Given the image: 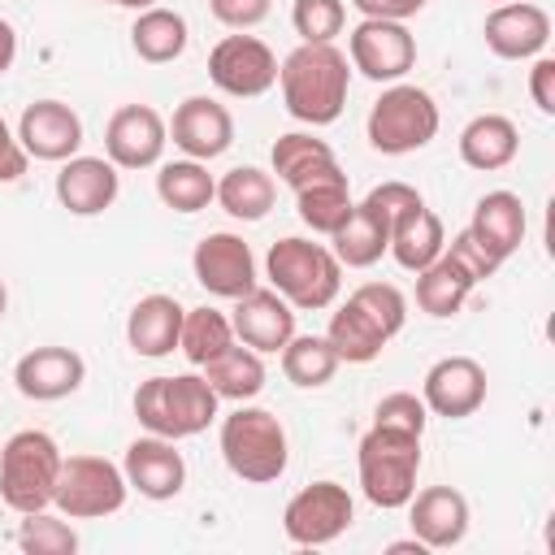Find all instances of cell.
<instances>
[{
  "label": "cell",
  "mask_w": 555,
  "mask_h": 555,
  "mask_svg": "<svg viewBox=\"0 0 555 555\" xmlns=\"http://www.w3.org/2000/svg\"><path fill=\"white\" fill-rule=\"evenodd\" d=\"M373 425H386V429H403V434H421V438H425L429 408H425V399L412 395V390H390V395H382V403L373 408Z\"/></svg>",
  "instance_id": "obj_41"
},
{
  "label": "cell",
  "mask_w": 555,
  "mask_h": 555,
  "mask_svg": "<svg viewBox=\"0 0 555 555\" xmlns=\"http://www.w3.org/2000/svg\"><path fill=\"white\" fill-rule=\"evenodd\" d=\"M4 312H9V286L0 282V321H4Z\"/></svg>",
  "instance_id": "obj_51"
},
{
  "label": "cell",
  "mask_w": 555,
  "mask_h": 555,
  "mask_svg": "<svg viewBox=\"0 0 555 555\" xmlns=\"http://www.w3.org/2000/svg\"><path fill=\"white\" fill-rule=\"evenodd\" d=\"M360 17H386V22H408L416 17L429 0H347Z\"/></svg>",
  "instance_id": "obj_47"
},
{
  "label": "cell",
  "mask_w": 555,
  "mask_h": 555,
  "mask_svg": "<svg viewBox=\"0 0 555 555\" xmlns=\"http://www.w3.org/2000/svg\"><path fill=\"white\" fill-rule=\"evenodd\" d=\"M100 4H117V0H100Z\"/></svg>",
  "instance_id": "obj_52"
},
{
  "label": "cell",
  "mask_w": 555,
  "mask_h": 555,
  "mask_svg": "<svg viewBox=\"0 0 555 555\" xmlns=\"http://www.w3.org/2000/svg\"><path fill=\"white\" fill-rule=\"evenodd\" d=\"M26 165H30V156L17 139V130H9V121L0 117V182H17L26 173Z\"/></svg>",
  "instance_id": "obj_46"
},
{
  "label": "cell",
  "mask_w": 555,
  "mask_h": 555,
  "mask_svg": "<svg viewBox=\"0 0 555 555\" xmlns=\"http://www.w3.org/2000/svg\"><path fill=\"white\" fill-rule=\"evenodd\" d=\"M473 286H477V278L442 247V256L416 273V308L425 317H438V321L455 317L464 308V299L473 295Z\"/></svg>",
  "instance_id": "obj_29"
},
{
  "label": "cell",
  "mask_w": 555,
  "mask_h": 555,
  "mask_svg": "<svg viewBox=\"0 0 555 555\" xmlns=\"http://www.w3.org/2000/svg\"><path fill=\"white\" fill-rule=\"evenodd\" d=\"M351 520H356V503H351L347 486L312 481L291 494V503L282 512V533L295 546H330L351 529Z\"/></svg>",
  "instance_id": "obj_9"
},
{
  "label": "cell",
  "mask_w": 555,
  "mask_h": 555,
  "mask_svg": "<svg viewBox=\"0 0 555 555\" xmlns=\"http://www.w3.org/2000/svg\"><path fill=\"white\" fill-rule=\"evenodd\" d=\"M121 473H126V486L139 490V494L152 499V503L178 499L182 486H186V460H182L178 442H173V438H160V434L134 438V442L126 447Z\"/></svg>",
  "instance_id": "obj_17"
},
{
  "label": "cell",
  "mask_w": 555,
  "mask_h": 555,
  "mask_svg": "<svg viewBox=\"0 0 555 555\" xmlns=\"http://www.w3.org/2000/svg\"><path fill=\"white\" fill-rule=\"evenodd\" d=\"M481 35L499 61H533L551 39V13L529 0H503L486 13Z\"/></svg>",
  "instance_id": "obj_14"
},
{
  "label": "cell",
  "mask_w": 555,
  "mask_h": 555,
  "mask_svg": "<svg viewBox=\"0 0 555 555\" xmlns=\"http://www.w3.org/2000/svg\"><path fill=\"white\" fill-rule=\"evenodd\" d=\"M169 139L182 156L191 160H217L221 152H230L234 143V117L221 100L212 95H186L178 108H173V121H169Z\"/></svg>",
  "instance_id": "obj_15"
},
{
  "label": "cell",
  "mask_w": 555,
  "mask_h": 555,
  "mask_svg": "<svg viewBox=\"0 0 555 555\" xmlns=\"http://www.w3.org/2000/svg\"><path fill=\"white\" fill-rule=\"evenodd\" d=\"M356 468H360V490L373 507L382 512L408 507L421 473V434L369 425V434L356 447Z\"/></svg>",
  "instance_id": "obj_5"
},
{
  "label": "cell",
  "mask_w": 555,
  "mask_h": 555,
  "mask_svg": "<svg viewBox=\"0 0 555 555\" xmlns=\"http://www.w3.org/2000/svg\"><path fill=\"white\" fill-rule=\"evenodd\" d=\"M156 195H160V204L173 208V212H199V208L212 204L217 178L208 173L204 160L182 156V160L160 165V173H156Z\"/></svg>",
  "instance_id": "obj_35"
},
{
  "label": "cell",
  "mask_w": 555,
  "mask_h": 555,
  "mask_svg": "<svg viewBox=\"0 0 555 555\" xmlns=\"http://www.w3.org/2000/svg\"><path fill=\"white\" fill-rule=\"evenodd\" d=\"M13 542L26 555H74L78 551V533H74L69 516L65 520L61 516H48V507L43 512H26L22 525H17V533H13Z\"/></svg>",
  "instance_id": "obj_38"
},
{
  "label": "cell",
  "mask_w": 555,
  "mask_h": 555,
  "mask_svg": "<svg viewBox=\"0 0 555 555\" xmlns=\"http://www.w3.org/2000/svg\"><path fill=\"white\" fill-rule=\"evenodd\" d=\"M516 152H520V130L503 113H481L460 130V160L477 173L507 169L516 160Z\"/></svg>",
  "instance_id": "obj_26"
},
{
  "label": "cell",
  "mask_w": 555,
  "mask_h": 555,
  "mask_svg": "<svg viewBox=\"0 0 555 555\" xmlns=\"http://www.w3.org/2000/svg\"><path fill=\"white\" fill-rule=\"evenodd\" d=\"M347 61L369 82H403L416 65V35L408 30V22L360 17L347 35Z\"/></svg>",
  "instance_id": "obj_10"
},
{
  "label": "cell",
  "mask_w": 555,
  "mask_h": 555,
  "mask_svg": "<svg viewBox=\"0 0 555 555\" xmlns=\"http://www.w3.org/2000/svg\"><path fill=\"white\" fill-rule=\"evenodd\" d=\"M464 230L503 264L507 256L520 251L525 230H529V217H525V204H520L516 191H486V195L477 199L473 221H468Z\"/></svg>",
  "instance_id": "obj_23"
},
{
  "label": "cell",
  "mask_w": 555,
  "mask_h": 555,
  "mask_svg": "<svg viewBox=\"0 0 555 555\" xmlns=\"http://www.w3.org/2000/svg\"><path fill=\"white\" fill-rule=\"evenodd\" d=\"M325 338L330 347L338 351L343 364H373L382 351H386V330L347 295L334 312H330V325H325Z\"/></svg>",
  "instance_id": "obj_28"
},
{
  "label": "cell",
  "mask_w": 555,
  "mask_h": 555,
  "mask_svg": "<svg viewBox=\"0 0 555 555\" xmlns=\"http://www.w3.org/2000/svg\"><path fill=\"white\" fill-rule=\"evenodd\" d=\"M217 390L204 382V373H173V377H147L134 390V416L147 434L160 438H195L217 421Z\"/></svg>",
  "instance_id": "obj_3"
},
{
  "label": "cell",
  "mask_w": 555,
  "mask_h": 555,
  "mask_svg": "<svg viewBox=\"0 0 555 555\" xmlns=\"http://www.w3.org/2000/svg\"><path fill=\"white\" fill-rule=\"evenodd\" d=\"M117 4H121V9H134V13H143V9H152L156 0H117Z\"/></svg>",
  "instance_id": "obj_50"
},
{
  "label": "cell",
  "mask_w": 555,
  "mask_h": 555,
  "mask_svg": "<svg viewBox=\"0 0 555 555\" xmlns=\"http://www.w3.org/2000/svg\"><path fill=\"white\" fill-rule=\"evenodd\" d=\"M386 551H390V555H425V542H421V538H408V542H390Z\"/></svg>",
  "instance_id": "obj_49"
},
{
  "label": "cell",
  "mask_w": 555,
  "mask_h": 555,
  "mask_svg": "<svg viewBox=\"0 0 555 555\" xmlns=\"http://www.w3.org/2000/svg\"><path fill=\"white\" fill-rule=\"evenodd\" d=\"M234 338L260 356H278L291 334H295V308L273 291V286H251L247 295L234 299Z\"/></svg>",
  "instance_id": "obj_20"
},
{
  "label": "cell",
  "mask_w": 555,
  "mask_h": 555,
  "mask_svg": "<svg viewBox=\"0 0 555 555\" xmlns=\"http://www.w3.org/2000/svg\"><path fill=\"white\" fill-rule=\"evenodd\" d=\"M208 13L230 30H251L273 13V0H208Z\"/></svg>",
  "instance_id": "obj_43"
},
{
  "label": "cell",
  "mask_w": 555,
  "mask_h": 555,
  "mask_svg": "<svg viewBox=\"0 0 555 555\" xmlns=\"http://www.w3.org/2000/svg\"><path fill=\"white\" fill-rule=\"evenodd\" d=\"M282 104L304 126H334L347 108L351 91V61L334 43H299L278 65Z\"/></svg>",
  "instance_id": "obj_1"
},
{
  "label": "cell",
  "mask_w": 555,
  "mask_h": 555,
  "mask_svg": "<svg viewBox=\"0 0 555 555\" xmlns=\"http://www.w3.org/2000/svg\"><path fill=\"white\" fill-rule=\"evenodd\" d=\"M278 356H282V373H286V382L299 386V390H317V386H325V382L338 373V364H343L325 334H291V343H286Z\"/></svg>",
  "instance_id": "obj_36"
},
{
  "label": "cell",
  "mask_w": 555,
  "mask_h": 555,
  "mask_svg": "<svg viewBox=\"0 0 555 555\" xmlns=\"http://www.w3.org/2000/svg\"><path fill=\"white\" fill-rule=\"evenodd\" d=\"M234 343V325H230V317L221 312V308H186L182 312V334H178V351L195 364V369H204L212 356H221L225 347Z\"/></svg>",
  "instance_id": "obj_37"
},
{
  "label": "cell",
  "mask_w": 555,
  "mask_h": 555,
  "mask_svg": "<svg viewBox=\"0 0 555 555\" xmlns=\"http://www.w3.org/2000/svg\"><path fill=\"white\" fill-rule=\"evenodd\" d=\"M17 139L30 160H69L82 147V117L65 100H35L17 117Z\"/></svg>",
  "instance_id": "obj_18"
},
{
  "label": "cell",
  "mask_w": 555,
  "mask_h": 555,
  "mask_svg": "<svg viewBox=\"0 0 555 555\" xmlns=\"http://www.w3.org/2000/svg\"><path fill=\"white\" fill-rule=\"evenodd\" d=\"M87 382V360L74 347H35L13 364V386L35 403H56Z\"/></svg>",
  "instance_id": "obj_21"
},
{
  "label": "cell",
  "mask_w": 555,
  "mask_h": 555,
  "mask_svg": "<svg viewBox=\"0 0 555 555\" xmlns=\"http://www.w3.org/2000/svg\"><path fill=\"white\" fill-rule=\"evenodd\" d=\"M291 26H295L299 43H334L347 26V4L343 0H295Z\"/></svg>",
  "instance_id": "obj_39"
},
{
  "label": "cell",
  "mask_w": 555,
  "mask_h": 555,
  "mask_svg": "<svg viewBox=\"0 0 555 555\" xmlns=\"http://www.w3.org/2000/svg\"><path fill=\"white\" fill-rule=\"evenodd\" d=\"M186 17L178 9H165V4H152L143 13H134V26H130V48L139 61L147 65H169L186 52Z\"/></svg>",
  "instance_id": "obj_30"
},
{
  "label": "cell",
  "mask_w": 555,
  "mask_h": 555,
  "mask_svg": "<svg viewBox=\"0 0 555 555\" xmlns=\"http://www.w3.org/2000/svg\"><path fill=\"white\" fill-rule=\"evenodd\" d=\"M217 442H221L225 468L247 486H269L291 464V442H286L282 421L256 403H238L230 416H221Z\"/></svg>",
  "instance_id": "obj_4"
},
{
  "label": "cell",
  "mask_w": 555,
  "mask_h": 555,
  "mask_svg": "<svg viewBox=\"0 0 555 555\" xmlns=\"http://www.w3.org/2000/svg\"><path fill=\"white\" fill-rule=\"evenodd\" d=\"M351 299L386 330V338H395L403 330V321H408V299H403V291L395 282H364V286L351 291Z\"/></svg>",
  "instance_id": "obj_40"
},
{
  "label": "cell",
  "mask_w": 555,
  "mask_h": 555,
  "mask_svg": "<svg viewBox=\"0 0 555 555\" xmlns=\"http://www.w3.org/2000/svg\"><path fill=\"white\" fill-rule=\"evenodd\" d=\"M438 126H442V117H438V104H434V95L425 87L390 82L377 95V104L369 108L364 139L382 156H408V152L429 147Z\"/></svg>",
  "instance_id": "obj_7"
},
{
  "label": "cell",
  "mask_w": 555,
  "mask_h": 555,
  "mask_svg": "<svg viewBox=\"0 0 555 555\" xmlns=\"http://www.w3.org/2000/svg\"><path fill=\"white\" fill-rule=\"evenodd\" d=\"M442 247H447L442 217H438L434 208L416 204V208H408V212L390 225V247H386V251L395 256V264H399V269L421 273L425 264H434V260L442 256Z\"/></svg>",
  "instance_id": "obj_27"
},
{
  "label": "cell",
  "mask_w": 555,
  "mask_h": 555,
  "mask_svg": "<svg viewBox=\"0 0 555 555\" xmlns=\"http://www.w3.org/2000/svg\"><path fill=\"white\" fill-rule=\"evenodd\" d=\"M264 278L269 286L299 312H321L334 308L338 291H343V264L325 243L312 238H278L264 256Z\"/></svg>",
  "instance_id": "obj_2"
},
{
  "label": "cell",
  "mask_w": 555,
  "mask_h": 555,
  "mask_svg": "<svg viewBox=\"0 0 555 555\" xmlns=\"http://www.w3.org/2000/svg\"><path fill=\"white\" fill-rule=\"evenodd\" d=\"M182 304L173 295H143L130 317H126V343L134 356L143 360H160L169 351H178V334H182Z\"/></svg>",
  "instance_id": "obj_24"
},
{
  "label": "cell",
  "mask_w": 555,
  "mask_h": 555,
  "mask_svg": "<svg viewBox=\"0 0 555 555\" xmlns=\"http://www.w3.org/2000/svg\"><path fill=\"white\" fill-rule=\"evenodd\" d=\"M386 247H390V230L369 204H356L347 221L330 234V251L338 256L343 269H369L386 256Z\"/></svg>",
  "instance_id": "obj_31"
},
{
  "label": "cell",
  "mask_w": 555,
  "mask_h": 555,
  "mask_svg": "<svg viewBox=\"0 0 555 555\" xmlns=\"http://www.w3.org/2000/svg\"><path fill=\"white\" fill-rule=\"evenodd\" d=\"M494 4H503V0H494Z\"/></svg>",
  "instance_id": "obj_53"
},
{
  "label": "cell",
  "mask_w": 555,
  "mask_h": 555,
  "mask_svg": "<svg viewBox=\"0 0 555 555\" xmlns=\"http://www.w3.org/2000/svg\"><path fill=\"white\" fill-rule=\"evenodd\" d=\"M408 525L425 551H451L468 533V499L455 486H425L408 499Z\"/></svg>",
  "instance_id": "obj_22"
},
{
  "label": "cell",
  "mask_w": 555,
  "mask_h": 555,
  "mask_svg": "<svg viewBox=\"0 0 555 555\" xmlns=\"http://www.w3.org/2000/svg\"><path fill=\"white\" fill-rule=\"evenodd\" d=\"M360 204H369V208L386 221V230H390L408 208H416V204H425V199H421V191H416V186H408V182H382V186H373Z\"/></svg>",
  "instance_id": "obj_42"
},
{
  "label": "cell",
  "mask_w": 555,
  "mask_h": 555,
  "mask_svg": "<svg viewBox=\"0 0 555 555\" xmlns=\"http://www.w3.org/2000/svg\"><path fill=\"white\" fill-rule=\"evenodd\" d=\"M204 382L217 390V399L251 403V399L264 390V360H260V351H251V347H243V343L234 338L221 356H212V360L204 364Z\"/></svg>",
  "instance_id": "obj_32"
},
{
  "label": "cell",
  "mask_w": 555,
  "mask_h": 555,
  "mask_svg": "<svg viewBox=\"0 0 555 555\" xmlns=\"http://www.w3.org/2000/svg\"><path fill=\"white\" fill-rule=\"evenodd\" d=\"M13 61H17V30L0 17V74H9Z\"/></svg>",
  "instance_id": "obj_48"
},
{
  "label": "cell",
  "mask_w": 555,
  "mask_h": 555,
  "mask_svg": "<svg viewBox=\"0 0 555 555\" xmlns=\"http://www.w3.org/2000/svg\"><path fill=\"white\" fill-rule=\"evenodd\" d=\"M191 269H195V282L217 299H238L256 286V256L243 243V234H230V230L204 234L191 251Z\"/></svg>",
  "instance_id": "obj_13"
},
{
  "label": "cell",
  "mask_w": 555,
  "mask_h": 555,
  "mask_svg": "<svg viewBox=\"0 0 555 555\" xmlns=\"http://www.w3.org/2000/svg\"><path fill=\"white\" fill-rule=\"evenodd\" d=\"M61 447L43 429H17L0 447V499L9 512H43L52 507L56 477H61Z\"/></svg>",
  "instance_id": "obj_6"
},
{
  "label": "cell",
  "mask_w": 555,
  "mask_h": 555,
  "mask_svg": "<svg viewBox=\"0 0 555 555\" xmlns=\"http://www.w3.org/2000/svg\"><path fill=\"white\" fill-rule=\"evenodd\" d=\"M447 251H451V256H455V260H460L477 282H486V278H494V273H499V260H494V256H490V251H486L468 230H460V234L447 243Z\"/></svg>",
  "instance_id": "obj_44"
},
{
  "label": "cell",
  "mask_w": 555,
  "mask_h": 555,
  "mask_svg": "<svg viewBox=\"0 0 555 555\" xmlns=\"http://www.w3.org/2000/svg\"><path fill=\"white\" fill-rule=\"evenodd\" d=\"M212 199L234 221H260V217H269V208L278 199V182H273V173H264L256 165H238V169L217 178V195Z\"/></svg>",
  "instance_id": "obj_33"
},
{
  "label": "cell",
  "mask_w": 555,
  "mask_h": 555,
  "mask_svg": "<svg viewBox=\"0 0 555 555\" xmlns=\"http://www.w3.org/2000/svg\"><path fill=\"white\" fill-rule=\"evenodd\" d=\"M529 100L542 117H555V56H533L529 69Z\"/></svg>",
  "instance_id": "obj_45"
},
{
  "label": "cell",
  "mask_w": 555,
  "mask_h": 555,
  "mask_svg": "<svg viewBox=\"0 0 555 555\" xmlns=\"http://www.w3.org/2000/svg\"><path fill=\"white\" fill-rule=\"evenodd\" d=\"M169 143V121L152 104H121L104 126V156L117 169H152L160 165Z\"/></svg>",
  "instance_id": "obj_12"
},
{
  "label": "cell",
  "mask_w": 555,
  "mask_h": 555,
  "mask_svg": "<svg viewBox=\"0 0 555 555\" xmlns=\"http://www.w3.org/2000/svg\"><path fill=\"white\" fill-rule=\"evenodd\" d=\"M126 494H130V486H126L121 464H113L104 455H65L52 507L69 520H104L126 507Z\"/></svg>",
  "instance_id": "obj_8"
},
{
  "label": "cell",
  "mask_w": 555,
  "mask_h": 555,
  "mask_svg": "<svg viewBox=\"0 0 555 555\" xmlns=\"http://www.w3.org/2000/svg\"><path fill=\"white\" fill-rule=\"evenodd\" d=\"M208 78L221 95H234V100H256L264 91L278 87V56L264 39L256 35H225L212 43L208 52Z\"/></svg>",
  "instance_id": "obj_11"
},
{
  "label": "cell",
  "mask_w": 555,
  "mask_h": 555,
  "mask_svg": "<svg viewBox=\"0 0 555 555\" xmlns=\"http://www.w3.org/2000/svg\"><path fill=\"white\" fill-rule=\"evenodd\" d=\"M421 399L434 416L464 421L486 403V369L473 356H442L421 382Z\"/></svg>",
  "instance_id": "obj_16"
},
{
  "label": "cell",
  "mask_w": 555,
  "mask_h": 555,
  "mask_svg": "<svg viewBox=\"0 0 555 555\" xmlns=\"http://www.w3.org/2000/svg\"><path fill=\"white\" fill-rule=\"evenodd\" d=\"M269 165H273L278 182H286V186L295 191V186L308 182L312 173L338 165V156H334V147H330L325 139H317L312 130H286V134H278V143H273V152H269Z\"/></svg>",
  "instance_id": "obj_34"
},
{
  "label": "cell",
  "mask_w": 555,
  "mask_h": 555,
  "mask_svg": "<svg viewBox=\"0 0 555 555\" xmlns=\"http://www.w3.org/2000/svg\"><path fill=\"white\" fill-rule=\"evenodd\" d=\"M121 195V169L108 156H69L56 173V199L69 217H100Z\"/></svg>",
  "instance_id": "obj_19"
},
{
  "label": "cell",
  "mask_w": 555,
  "mask_h": 555,
  "mask_svg": "<svg viewBox=\"0 0 555 555\" xmlns=\"http://www.w3.org/2000/svg\"><path fill=\"white\" fill-rule=\"evenodd\" d=\"M295 208H299V221H304L312 234H325V238H330V234L347 221V212L356 208L343 165H330V169L312 173L308 182H299V186H295Z\"/></svg>",
  "instance_id": "obj_25"
}]
</instances>
